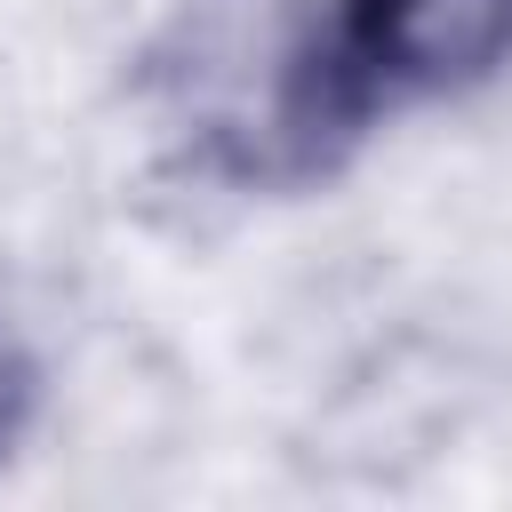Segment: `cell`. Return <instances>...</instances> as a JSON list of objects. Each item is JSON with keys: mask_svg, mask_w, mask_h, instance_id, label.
<instances>
[{"mask_svg": "<svg viewBox=\"0 0 512 512\" xmlns=\"http://www.w3.org/2000/svg\"><path fill=\"white\" fill-rule=\"evenodd\" d=\"M40 400H48V368H40V352H32V336L0 312V464L32 440V424H40Z\"/></svg>", "mask_w": 512, "mask_h": 512, "instance_id": "obj_2", "label": "cell"}, {"mask_svg": "<svg viewBox=\"0 0 512 512\" xmlns=\"http://www.w3.org/2000/svg\"><path fill=\"white\" fill-rule=\"evenodd\" d=\"M512 72V0H320L280 48L264 168L320 176L368 128L464 104Z\"/></svg>", "mask_w": 512, "mask_h": 512, "instance_id": "obj_1", "label": "cell"}]
</instances>
